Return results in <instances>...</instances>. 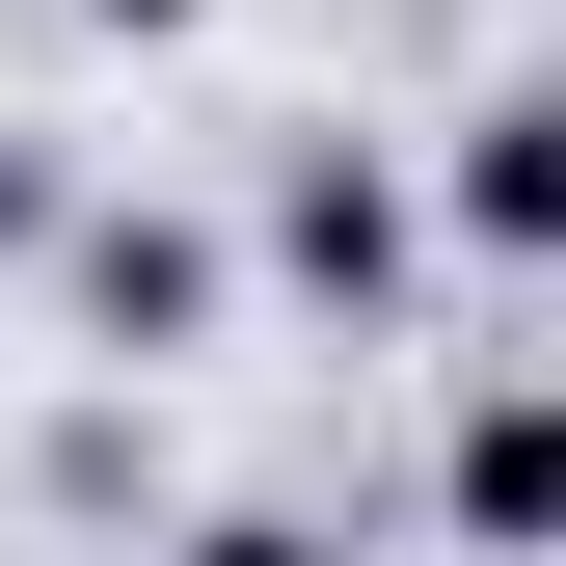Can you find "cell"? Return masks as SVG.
<instances>
[{
	"label": "cell",
	"mask_w": 566,
	"mask_h": 566,
	"mask_svg": "<svg viewBox=\"0 0 566 566\" xmlns=\"http://www.w3.org/2000/svg\"><path fill=\"white\" fill-rule=\"evenodd\" d=\"M243 270H270L297 324H350V350H378V324H405V270H432V217H405V163H378V135H270Z\"/></svg>",
	"instance_id": "1"
},
{
	"label": "cell",
	"mask_w": 566,
	"mask_h": 566,
	"mask_svg": "<svg viewBox=\"0 0 566 566\" xmlns=\"http://www.w3.org/2000/svg\"><path fill=\"white\" fill-rule=\"evenodd\" d=\"M54 324H82L108 378H189V350L243 324V243L163 217V189H82V217H54Z\"/></svg>",
	"instance_id": "2"
},
{
	"label": "cell",
	"mask_w": 566,
	"mask_h": 566,
	"mask_svg": "<svg viewBox=\"0 0 566 566\" xmlns=\"http://www.w3.org/2000/svg\"><path fill=\"white\" fill-rule=\"evenodd\" d=\"M485 297H539L566 270V82H459V135H432V189H405Z\"/></svg>",
	"instance_id": "3"
},
{
	"label": "cell",
	"mask_w": 566,
	"mask_h": 566,
	"mask_svg": "<svg viewBox=\"0 0 566 566\" xmlns=\"http://www.w3.org/2000/svg\"><path fill=\"white\" fill-rule=\"evenodd\" d=\"M432 513H459V566H539V539H566V405H539V350H485V378H459Z\"/></svg>",
	"instance_id": "4"
},
{
	"label": "cell",
	"mask_w": 566,
	"mask_h": 566,
	"mask_svg": "<svg viewBox=\"0 0 566 566\" xmlns=\"http://www.w3.org/2000/svg\"><path fill=\"white\" fill-rule=\"evenodd\" d=\"M54 217H82V189H54V135H0V270H54Z\"/></svg>",
	"instance_id": "5"
},
{
	"label": "cell",
	"mask_w": 566,
	"mask_h": 566,
	"mask_svg": "<svg viewBox=\"0 0 566 566\" xmlns=\"http://www.w3.org/2000/svg\"><path fill=\"white\" fill-rule=\"evenodd\" d=\"M163 566H324V513H189Z\"/></svg>",
	"instance_id": "6"
},
{
	"label": "cell",
	"mask_w": 566,
	"mask_h": 566,
	"mask_svg": "<svg viewBox=\"0 0 566 566\" xmlns=\"http://www.w3.org/2000/svg\"><path fill=\"white\" fill-rule=\"evenodd\" d=\"M54 28H108V54H189V28H217V0H54Z\"/></svg>",
	"instance_id": "7"
}]
</instances>
